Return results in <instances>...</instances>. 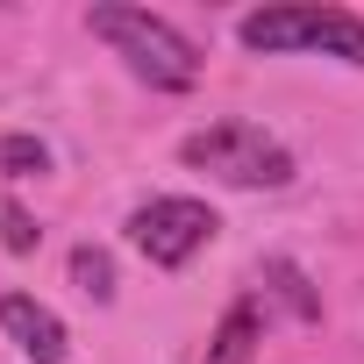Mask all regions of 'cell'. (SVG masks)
<instances>
[{
  "label": "cell",
  "instance_id": "8992f818",
  "mask_svg": "<svg viewBox=\"0 0 364 364\" xmlns=\"http://www.w3.org/2000/svg\"><path fill=\"white\" fill-rule=\"evenodd\" d=\"M257 343H264V307H257V293H243V300L222 314V328H215V343H208V364H250Z\"/></svg>",
  "mask_w": 364,
  "mask_h": 364
},
{
  "label": "cell",
  "instance_id": "5b68a950",
  "mask_svg": "<svg viewBox=\"0 0 364 364\" xmlns=\"http://www.w3.org/2000/svg\"><path fill=\"white\" fill-rule=\"evenodd\" d=\"M0 328L29 364H72V336L36 293H0Z\"/></svg>",
  "mask_w": 364,
  "mask_h": 364
},
{
  "label": "cell",
  "instance_id": "277c9868",
  "mask_svg": "<svg viewBox=\"0 0 364 364\" xmlns=\"http://www.w3.org/2000/svg\"><path fill=\"white\" fill-rule=\"evenodd\" d=\"M215 208L208 200H193V193H157V200H143L136 215H129V243L157 264V272H178V264H193L208 243H215Z\"/></svg>",
  "mask_w": 364,
  "mask_h": 364
},
{
  "label": "cell",
  "instance_id": "9c48e42d",
  "mask_svg": "<svg viewBox=\"0 0 364 364\" xmlns=\"http://www.w3.org/2000/svg\"><path fill=\"white\" fill-rule=\"evenodd\" d=\"M0 171H8V178H43L50 171V150L36 136H0Z\"/></svg>",
  "mask_w": 364,
  "mask_h": 364
},
{
  "label": "cell",
  "instance_id": "30bf717a",
  "mask_svg": "<svg viewBox=\"0 0 364 364\" xmlns=\"http://www.w3.org/2000/svg\"><path fill=\"white\" fill-rule=\"evenodd\" d=\"M0 243H8L15 257H29V250H36V222H29V208H22V200L0 208Z\"/></svg>",
  "mask_w": 364,
  "mask_h": 364
},
{
  "label": "cell",
  "instance_id": "ba28073f",
  "mask_svg": "<svg viewBox=\"0 0 364 364\" xmlns=\"http://www.w3.org/2000/svg\"><path fill=\"white\" fill-rule=\"evenodd\" d=\"M72 279H79V293H86V300H100V307L114 300V257H107V250L79 243V250H72Z\"/></svg>",
  "mask_w": 364,
  "mask_h": 364
},
{
  "label": "cell",
  "instance_id": "7a4b0ae2",
  "mask_svg": "<svg viewBox=\"0 0 364 364\" xmlns=\"http://www.w3.org/2000/svg\"><path fill=\"white\" fill-rule=\"evenodd\" d=\"M243 50L257 58H300V50H321V58H343V65H364V15L350 8H321V0H279V8H250L236 22Z\"/></svg>",
  "mask_w": 364,
  "mask_h": 364
},
{
  "label": "cell",
  "instance_id": "52a82bcc",
  "mask_svg": "<svg viewBox=\"0 0 364 364\" xmlns=\"http://www.w3.org/2000/svg\"><path fill=\"white\" fill-rule=\"evenodd\" d=\"M264 279H272V293H279L300 321H321V300H314V286L300 279V264H293V257H264Z\"/></svg>",
  "mask_w": 364,
  "mask_h": 364
},
{
  "label": "cell",
  "instance_id": "3957f363",
  "mask_svg": "<svg viewBox=\"0 0 364 364\" xmlns=\"http://www.w3.org/2000/svg\"><path fill=\"white\" fill-rule=\"evenodd\" d=\"M178 157L193 171H208V178H222V186H236V193L293 186V150L279 136H264L257 122H208V129H193L178 143Z\"/></svg>",
  "mask_w": 364,
  "mask_h": 364
},
{
  "label": "cell",
  "instance_id": "6da1fadb",
  "mask_svg": "<svg viewBox=\"0 0 364 364\" xmlns=\"http://www.w3.org/2000/svg\"><path fill=\"white\" fill-rule=\"evenodd\" d=\"M86 29L143 79V86H157V93H186L193 79H200V50L178 36L164 15H150V8H122V0H100V8H86Z\"/></svg>",
  "mask_w": 364,
  "mask_h": 364
}]
</instances>
